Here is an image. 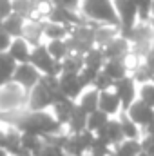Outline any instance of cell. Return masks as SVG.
<instances>
[{"label":"cell","instance_id":"6da1fadb","mask_svg":"<svg viewBox=\"0 0 154 156\" xmlns=\"http://www.w3.org/2000/svg\"><path fill=\"white\" fill-rule=\"evenodd\" d=\"M16 129L20 133L37 134L42 138L65 131V127L56 122V118L53 116L51 111H26L20 118V122L16 123Z\"/></svg>","mask_w":154,"mask_h":156},{"label":"cell","instance_id":"7a4b0ae2","mask_svg":"<svg viewBox=\"0 0 154 156\" xmlns=\"http://www.w3.org/2000/svg\"><path fill=\"white\" fill-rule=\"evenodd\" d=\"M80 15L98 26H114L120 29L118 15L114 9L113 0H82L80 4Z\"/></svg>","mask_w":154,"mask_h":156},{"label":"cell","instance_id":"3957f363","mask_svg":"<svg viewBox=\"0 0 154 156\" xmlns=\"http://www.w3.org/2000/svg\"><path fill=\"white\" fill-rule=\"evenodd\" d=\"M98 24H93L89 20H85L83 24H78L71 27V33L67 37V45L73 53L85 55L91 47H94V27Z\"/></svg>","mask_w":154,"mask_h":156},{"label":"cell","instance_id":"277c9868","mask_svg":"<svg viewBox=\"0 0 154 156\" xmlns=\"http://www.w3.org/2000/svg\"><path fill=\"white\" fill-rule=\"evenodd\" d=\"M27 109V91L9 82L0 87V111H24Z\"/></svg>","mask_w":154,"mask_h":156},{"label":"cell","instance_id":"5b68a950","mask_svg":"<svg viewBox=\"0 0 154 156\" xmlns=\"http://www.w3.org/2000/svg\"><path fill=\"white\" fill-rule=\"evenodd\" d=\"M113 2H114V9L118 15V22H120V35L127 38L131 31L134 29V26L140 22L138 7L134 0H113Z\"/></svg>","mask_w":154,"mask_h":156},{"label":"cell","instance_id":"8992f818","mask_svg":"<svg viewBox=\"0 0 154 156\" xmlns=\"http://www.w3.org/2000/svg\"><path fill=\"white\" fill-rule=\"evenodd\" d=\"M29 62L38 69L42 75H51V76H60L62 75V62L54 60L49 55V51L45 47V42L37 45V47H33Z\"/></svg>","mask_w":154,"mask_h":156},{"label":"cell","instance_id":"52a82bcc","mask_svg":"<svg viewBox=\"0 0 154 156\" xmlns=\"http://www.w3.org/2000/svg\"><path fill=\"white\" fill-rule=\"evenodd\" d=\"M64 98V96H60ZM58 96H54L40 80L35 87H31L27 91V111H49L53 107L54 102L60 100Z\"/></svg>","mask_w":154,"mask_h":156},{"label":"cell","instance_id":"ba28073f","mask_svg":"<svg viewBox=\"0 0 154 156\" xmlns=\"http://www.w3.org/2000/svg\"><path fill=\"white\" fill-rule=\"evenodd\" d=\"M45 20L64 24V26H78V24L85 22V18L80 15V11H73V9L62 7V5H54V4L45 5Z\"/></svg>","mask_w":154,"mask_h":156},{"label":"cell","instance_id":"9c48e42d","mask_svg":"<svg viewBox=\"0 0 154 156\" xmlns=\"http://www.w3.org/2000/svg\"><path fill=\"white\" fill-rule=\"evenodd\" d=\"M113 89H114V93L118 94V98L121 102L123 111H127L132 105V102L138 100V83L131 76H125L121 80H118V82H114Z\"/></svg>","mask_w":154,"mask_h":156},{"label":"cell","instance_id":"30bf717a","mask_svg":"<svg viewBox=\"0 0 154 156\" xmlns=\"http://www.w3.org/2000/svg\"><path fill=\"white\" fill-rule=\"evenodd\" d=\"M42 78V73L38 69L27 62V64H16V69H15V75H13V82L22 85L26 91H29L31 87H35Z\"/></svg>","mask_w":154,"mask_h":156},{"label":"cell","instance_id":"8fae6325","mask_svg":"<svg viewBox=\"0 0 154 156\" xmlns=\"http://www.w3.org/2000/svg\"><path fill=\"white\" fill-rule=\"evenodd\" d=\"M105 53L107 60H131L132 58V51H131V42L129 38L118 35L114 40H111L105 47H102Z\"/></svg>","mask_w":154,"mask_h":156},{"label":"cell","instance_id":"7c38bea8","mask_svg":"<svg viewBox=\"0 0 154 156\" xmlns=\"http://www.w3.org/2000/svg\"><path fill=\"white\" fill-rule=\"evenodd\" d=\"M58 82H60V91L64 96L71 98V100H76L78 96L87 89L82 82V78L78 73H62L58 76Z\"/></svg>","mask_w":154,"mask_h":156},{"label":"cell","instance_id":"4fadbf2b","mask_svg":"<svg viewBox=\"0 0 154 156\" xmlns=\"http://www.w3.org/2000/svg\"><path fill=\"white\" fill-rule=\"evenodd\" d=\"M125 113L129 115V118H131L132 122H136V123L143 129V133H145L147 125H149V123L154 120V109L151 107V105L143 104L142 100L132 102V105H131Z\"/></svg>","mask_w":154,"mask_h":156},{"label":"cell","instance_id":"5bb4252c","mask_svg":"<svg viewBox=\"0 0 154 156\" xmlns=\"http://www.w3.org/2000/svg\"><path fill=\"white\" fill-rule=\"evenodd\" d=\"M47 4H38L37 0H13V13L20 15L22 18H45V9H42Z\"/></svg>","mask_w":154,"mask_h":156},{"label":"cell","instance_id":"9a60e30c","mask_svg":"<svg viewBox=\"0 0 154 156\" xmlns=\"http://www.w3.org/2000/svg\"><path fill=\"white\" fill-rule=\"evenodd\" d=\"M44 22H45V18H29V20H26L22 38L26 42H29L31 47H37L40 44H44Z\"/></svg>","mask_w":154,"mask_h":156},{"label":"cell","instance_id":"2e32d148","mask_svg":"<svg viewBox=\"0 0 154 156\" xmlns=\"http://www.w3.org/2000/svg\"><path fill=\"white\" fill-rule=\"evenodd\" d=\"M98 109H100V111H103V113H105L107 116H111V118L118 116V115H120V113L123 111V107H121V102H120L118 94L114 93V89L100 93V100H98Z\"/></svg>","mask_w":154,"mask_h":156},{"label":"cell","instance_id":"e0dca14e","mask_svg":"<svg viewBox=\"0 0 154 156\" xmlns=\"http://www.w3.org/2000/svg\"><path fill=\"white\" fill-rule=\"evenodd\" d=\"M75 109H76V100H71V98L64 96V98H60L58 102H54L49 111L53 113V116L56 118L58 123H62V125L65 127V123L69 122V118L75 113Z\"/></svg>","mask_w":154,"mask_h":156},{"label":"cell","instance_id":"ac0fdd59","mask_svg":"<svg viewBox=\"0 0 154 156\" xmlns=\"http://www.w3.org/2000/svg\"><path fill=\"white\" fill-rule=\"evenodd\" d=\"M31 51H33V47L29 45V42H26L22 37L13 38L9 49H7L9 56H11L16 64H27V62L31 60Z\"/></svg>","mask_w":154,"mask_h":156},{"label":"cell","instance_id":"d6986e66","mask_svg":"<svg viewBox=\"0 0 154 156\" xmlns=\"http://www.w3.org/2000/svg\"><path fill=\"white\" fill-rule=\"evenodd\" d=\"M102 71L111 78L113 82H118L121 78L129 76L131 73V60H107Z\"/></svg>","mask_w":154,"mask_h":156},{"label":"cell","instance_id":"ffe728a7","mask_svg":"<svg viewBox=\"0 0 154 156\" xmlns=\"http://www.w3.org/2000/svg\"><path fill=\"white\" fill-rule=\"evenodd\" d=\"M96 136H100V138H103L111 147H114L118 145L120 142H123L125 138H123V133H121V125H120V122H118V118H111L109 122H107V125L96 134Z\"/></svg>","mask_w":154,"mask_h":156},{"label":"cell","instance_id":"44dd1931","mask_svg":"<svg viewBox=\"0 0 154 156\" xmlns=\"http://www.w3.org/2000/svg\"><path fill=\"white\" fill-rule=\"evenodd\" d=\"M2 149L7 154H20L22 149V133L16 127H5V136H4V144Z\"/></svg>","mask_w":154,"mask_h":156},{"label":"cell","instance_id":"7402d4cb","mask_svg":"<svg viewBox=\"0 0 154 156\" xmlns=\"http://www.w3.org/2000/svg\"><path fill=\"white\" fill-rule=\"evenodd\" d=\"M116 118H118V122L121 125V133H123V138L125 140H140L143 136V129L136 122H132L125 111H121Z\"/></svg>","mask_w":154,"mask_h":156},{"label":"cell","instance_id":"603a6c76","mask_svg":"<svg viewBox=\"0 0 154 156\" xmlns=\"http://www.w3.org/2000/svg\"><path fill=\"white\" fill-rule=\"evenodd\" d=\"M73 26H64V24H56V22H44V42L47 40H65L71 33Z\"/></svg>","mask_w":154,"mask_h":156},{"label":"cell","instance_id":"cb8c5ba5","mask_svg":"<svg viewBox=\"0 0 154 156\" xmlns=\"http://www.w3.org/2000/svg\"><path fill=\"white\" fill-rule=\"evenodd\" d=\"M98 100H100V93L94 87H87L76 98V105L82 111H85L89 115V113H93V111L98 109Z\"/></svg>","mask_w":154,"mask_h":156},{"label":"cell","instance_id":"d4e9b609","mask_svg":"<svg viewBox=\"0 0 154 156\" xmlns=\"http://www.w3.org/2000/svg\"><path fill=\"white\" fill-rule=\"evenodd\" d=\"M0 26H2V29H4L11 38H18V37H22V33H24L26 18H22V16L16 15V13H11Z\"/></svg>","mask_w":154,"mask_h":156},{"label":"cell","instance_id":"484cf974","mask_svg":"<svg viewBox=\"0 0 154 156\" xmlns=\"http://www.w3.org/2000/svg\"><path fill=\"white\" fill-rule=\"evenodd\" d=\"M83 62H85V67H91V69L102 71V67L105 66L107 58H105L103 49L98 47V45H94V47H91V49L83 55Z\"/></svg>","mask_w":154,"mask_h":156},{"label":"cell","instance_id":"4316f807","mask_svg":"<svg viewBox=\"0 0 154 156\" xmlns=\"http://www.w3.org/2000/svg\"><path fill=\"white\" fill-rule=\"evenodd\" d=\"M15 69H16V62L9 56V53H0V87L13 82Z\"/></svg>","mask_w":154,"mask_h":156},{"label":"cell","instance_id":"83f0119b","mask_svg":"<svg viewBox=\"0 0 154 156\" xmlns=\"http://www.w3.org/2000/svg\"><path fill=\"white\" fill-rule=\"evenodd\" d=\"M142 153L140 140H123L111 149L109 156H138Z\"/></svg>","mask_w":154,"mask_h":156},{"label":"cell","instance_id":"f1b7e54d","mask_svg":"<svg viewBox=\"0 0 154 156\" xmlns=\"http://www.w3.org/2000/svg\"><path fill=\"white\" fill-rule=\"evenodd\" d=\"M118 35H120V29L114 27V26H96L94 27V45L105 47Z\"/></svg>","mask_w":154,"mask_h":156},{"label":"cell","instance_id":"f546056e","mask_svg":"<svg viewBox=\"0 0 154 156\" xmlns=\"http://www.w3.org/2000/svg\"><path fill=\"white\" fill-rule=\"evenodd\" d=\"M85 129H87V113L82 111L76 105L75 113L71 115L69 122L65 123V131L71 133V134H76V133H82V131H85Z\"/></svg>","mask_w":154,"mask_h":156},{"label":"cell","instance_id":"4dcf8cb0","mask_svg":"<svg viewBox=\"0 0 154 156\" xmlns=\"http://www.w3.org/2000/svg\"><path fill=\"white\" fill-rule=\"evenodd\" d=\"M109 120H111V116H107L103 111L96 109V111H93V113L87 115V131H91L93 134H98L107 125Z\"/></svg>","mask_w":154,"mask_h":156},{"label":"cell","instance_id":"1f68e13d","mask_svg":"<svg viewBox=\"0 0 154 156\" xmlns=\"http://www.w3.org/2000/svg\"><path fill=\"white\" fill-rule=\"evenodd\" d=\"M85 67L83 62V55L80 53H69L64 60H62V73H80Z\"/></svg>","mask_w":154,"mask_h":156},{"label":"cell","instance_id":"d6a6232c","mask_svg":"<svg viewBox=\"0 0 154 156\" xmlns=\"http://www.w3.org/2000/svg\"><path fill=\"white\" fill-rule=\"evenodd\" d=\"M45 47H47L49 55H51L54 60H58V62H62V60L71 53V49H69V45H67V40H47V42H45Z\"/></svg>","mask_w":154,"mask_h":156},{"label":"cell","instance_id":"836d02e7","mask_svg":"<svg viewBox=\"0 0 154 156\" xmlns=\"http://www.w3.org/2000/svg\"><path fill=\"white\" fill-rule=\"evenodd\" d=\"M44 145V138L37 134H29V133H22V149L29 154H37Z\"/></svg>","mask_w":154,"mask_h":156},{"label":"cell","instance_id":"e575fe53","mask_svg":"<svg viewBox=\"0 0 154 156\" xmlns=\"http://www.w3.org/2000/svg\"><path fill=\"white\" fill-rule=\"evenodd\" d=\"M138 100H142L143 104L151 105L154 109V83H143V85H138Z\"/></svg>","mask_w":154,"mask_h":156},{"label":"cell","instance_id":"d590c367","mask_svg":"<svg viewBox=\"0 0 154 156\" xmlns=\"http://www.w3.org/2000/svg\"><path fill=\"white\" fill-rule=\"evenodd\" d=\"M91 87H94L98 93H103V91H111V89L114 87V82L107 76L103 71H100V73L96 75V78H94V82H93Z\"/></svg>","mask_w":154,"mask_h":156},{"label":"cell","instance_id":"8d00e7d4","mask_svg":"<svg viewBox=\"0 0 154 156\" xmlns=\"http://www.w3.org/2000/svg\"><path fill=\"white\" fill-rule=\"evenodd\" d=\"M138 7V20L140 22H149L151 20V11H152V0H134Z\"/></svg>","mask_w":154,"mask_h":156},{"label":"cell","instance_id":"74e56055","mask_svg":"<svg viewBox=\"0 0 154 156\" xmlns=\"http://www.w3.org/2000/svg\"><path fill=\"white\" fill-rule=\"evenodd\" d=\"M111 145L103 140V138H100V136H94V140H93V145H91V154H98V156H109L111 153Z\"/></svg>","mask_w":154,"mask_h":156},{"label":"cell","instance_id":"f35d334b","mask_svg":"<svg viewBox=\"0 0 154 156\" xmlns=\"http://www.w3.org/2000/svg\"><path fill=\"white\" fill-rule=\"evenodd\" d=\"M62 154H64V149H62L60 145H56V144H51V142H45V140H44L42 149H40L35 156H62Z\"/></svg>","mask_w":154,"mask_h":156},{"label":"cell","instance_id":"ab89813d","mask_svg":"<svg viewBox=\"0 0 154 156\" xmlns=\"http://www.w3.org/2000/svg\"><path fill=\"white\" fill-rule=\"evenodd\" d=\"M140 145H142V153L147 156H154V136L143 133V136L140 138Z\"/></svg>","mask_w":154,"mask_h":156},{"label":"cell","instance_id":"60d3db41","mask_svg":"<svg viewBox=\"0 0 154 156\" xmlns=\"http://www.w3.org/2000/svg\"><path fill=\"white\" fill-rule=\"evenodd\" d=\"M98 73H100V71H96V69H91V67H83V69H82L78 75H80V78H82V82H83V85H85V87H91Z\"/></svg>","mask_w":154,"mask_h":156},{"label":"cell","instance_id":"b9f144b4","mask_svg":"<svg viewBox=\"0 0 154 156\" xmlns=\"http://www.w3.org/2000/svg\"><path fill=\"white\" fill-rule=\"evenodd\" d=\"M13 13V0H0V24Z\"/></svg>","mask_w":154,"mask_h":156},{"label":"cell","instance_id":"7bdbcfd3","mask_svg":"<svg viewBox=\"0 0 154 156\" xmlns=\"http://www.w3.org/2000/svg\"><path fill=\"white\" fill-rule=\"evenodd\" d=\"M49 4L62 5V7H67V9L78 11V9H80V4H82V0H49Z\"/></svg>","mask_w":154,"mask_h":156},{"label":"cell","instance_id":"ee69618b","mask_svg":"<svg viewBox=\"0 0 154 156\" xmlns=\"http://www.w3.org/2000/svg\"><path fill=\"white\" fill-rule=\"evenodd\" d=\"M11 42H13V38H11V37L2 29V26H0V53H7Z\"/></svg>","mask_w":154,"mask_h":156},{"label":"cell","instance_id":"f6af8a7d","mask_svg":"<svg viewBox=\"0 0 154 156\" xmlns=\"http://www.w3.org/2000/svg\"><path fill=\"white\" fill-rule=\"evenodd\" d=\"M142 60H143V64L149 67V71L154 75V45L149 49V51H147V53H145V56H143Z\"/></svg>","mask_w":154,"mask_h":156},{"label":"cell","instance_id":"bcb514c9","mask_svg":"<svg viewBox=\"0 0 154 156\" xmlns=\"http://www.w3.org/2000/svg\"><path fill=\"white\" fill-rule=\"evenodd\" d=\"M145 133H147V134H151V136H154V120L151 122V123H149V125H147Z\"/></svg>","mask_w":154,"mask_h":156},{"label":"cell","instance_id":"7dc6e473","mask_svg":"<svg viewBox=\"0 0 154 156\" xmlns=\"http://www.w3.org/2000/svg\"><path fill=\"white\" fill-rule=\"evenodd\" d=\"M4 136H5V127L0 123V147H2V144H4Z\"/></svg>","mask_w":154,"mask_h":156},{"label":"cell","instance_id":"c3c4849f","mask_svg":"<svg viewBox=\"0 0 154 156\" xmlns=\"http://www.w3.org/2000/svg\"><path fill=\"white\" fill-rule=\"evenodd\" d=\"M0 156H9V154H7V153H5V151H4V149L0 147Z\"/></svg>","mask_w":154,"mask_h":156},{"label":"cell","instance_id":"681fc988","mask_svg":"<svg viewBox=\"0 0 154 156\" xmlns=\"http://www.w3.org/2000/svg\"><path fill=\"white\" fill-rule=\"evenodd\" d=\"M138 156H147V154H145V153H140V154H138Z\"/></svg>","mask_w":154,"mask_h":156},{"label":"cell","instance_id":"f907efd6","mask_svg":"<svg viewBox=\"0 0 154 156\" xmlns=\"http://www.w3.org/2000/svg\"><path fill=\"white\" fill-rule=\"evenodd\" d=\"M87 156H98V154H91V153H89V154H87Z\"/></svg>","mask_w":154,"mask_h":156},{"label":"cell","instance_id":"816d5d0a","mask_svg":"<svg viewBox=\"0 0 154 156\" xmlns=\"http://www.w3.org/2000/svg\"><path fill=\"white\" fill-rule=\"evenodd\" d=\"M62 156H69V154H65V153H64V154H62Z\"/></svg>","mask_w":154,"mask_h":156},{"label":"cell","instance_id":"f5cc1de1","mask_svg":"<svg viewBox=\"0 0 154 156\" xmlns=\"http://www.w3.org/2000/svg\"><path fill=\"white\" fill-rule=\"evenodd\" d=\"M9 156H18V154H9Z\"/></svg>","mask_w":154,"mask_h":156},{"label":"cell","instance_id":"db71d44e","mask_svg":"<svg viewBox=\"0 0 154 156\" xmlns=\"http://www.w3.org/2000/svg\"><path fill=\"white\" fill-rule=\"evenodd\" d=\"M152 83H154V78H152Z\"/></svg>","mask_w":154,"mask_h":156}]
</instances>
